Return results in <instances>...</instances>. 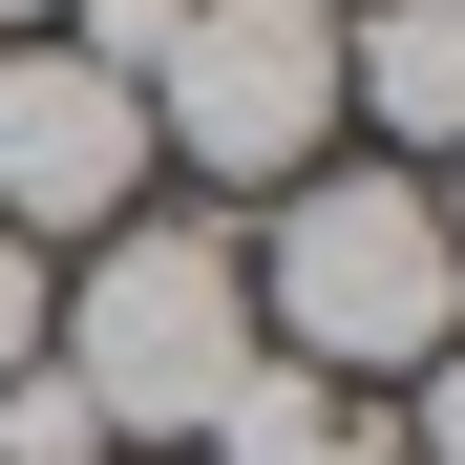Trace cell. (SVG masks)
Here are the masks:
<instances>
[{"label": "cell", "mask_w": 465, "mask_h": 465, "mask_svg": "<svg viewBox=\"0 0 465 465\" xmlns=\"http://www.w3.org/2000/svg\"><path fill=\"white\" fill-rule=\"evenodd\" d=\"M43 296H64V275L22 254V232H0V381H22V360H43Z\"/></svg>", "instance_id": "9"}, {"label": "cell", "mask_w": 465, "mask_h": 465, "mask_svg": "<svg viewBox=\"0 0 465 465\" xmlns=\"http://www.w3.org/2000/svg\"><path fill=\"white\" fill-rule=\"evenodd\" d=\"M43 43H64V64H106V85L148 106V64H170V43H191V0H64V22H43Z\"/></svg>", "instance_id": "6"}, {"label": "cell", "mask_w": 465, "mask_h": 465, "mask_svg": "<svg viewBox=\"0 0 465 465\" xmlns=\"http://www.w3.org/2000/svg\"><path fill=\"white\" fill-rule=\"evenodd\" d=\"M148 212V106L64 43H0V232L22 254H85V232Z\"/></svg>", "instance_id": "4"}, {"label": "cell", "mask_w": 465, "mask_h": 465, "mask_svg": "<svg viewBox=\"0 0 465 465\" xmlns=\"http://www.w3.org/2000/svg\"><path fill=\"white\" fill-rule=\"evenodd\" d=\"M339 148V0H191V43L148 64V170L275 212Z\"/></svg>", "instance_id": "3"}, {"label": "cell", "mask_w": 465, "mask_h": 465, "mask_svg": "<svg viewBox=\"0 0 465 465\" xmlns=\"http://www.w3.org/2000/svg\"><path fill=\"white\" fill-rule=\"evenodd\" d=\"M254 465H402V423H360V402H318L296 444H254Z\"/></svg>", "instance_id": "8"}, {"label": "cell", "mask_w": 465, "mask_h": 465, "mask_svg": "<svg viewBox=\"0 0 465 465\" xmlns=\"http://www.w3.org/2000/svg\"><path fill=\"white\" fill-rule=\"evenodd\" d=\"M43 360L106 402L127 465H191L212 402L254 381V254H232V212H127V232H85V275L43 296Z\"/></svg>", "instance_id": "2"}, {"label": "cell", "mask_w": 465, "mask_h": 465, "mask_svg": "<svg viewBox=\"0 0 465 465\" xmlns=\"http://www.w3.org/2000/svg\"><path fill=\"white\" fill-rule=\"evenodd\" d=\"M339 127H381V170L465 148V0H360L339 22Z\"/></svg>", "instance_id": "5"}, {"label": "cell", "mask_w": 465, "mask_h": 465, "mask_svg": "<svg viewBox=\"0 0 465 465\" xmlns=\"http://www.w3.org/2000/svg\"><path fill=\"white\" fill-rule=\"evenodd\" d=\"M423 191H444V254H465V148H444V170H423Z\"/></svg>", "instance_id": "10"}, {"label": "cell", "mask_w": 465, "mask_h": 465, "mask_svg": "<svg viewBox=\"0 0 465 465\" xmlns=\"http://www.w3.org/2000/svg\"><path fill=\"white\" fill-rule=\"evenodd\" d=\"M43 22H64V0H0V43H43Z\"/></svg>", "instance_id": "11"}, {"label": "cell", "mask_w": 465, "mask_h": 465, "mask_svg": "<svg viewBox=\"0 0 465 465\" xmlns=\"http://www.w3.org/2000/svg\"><path fill=\"white\" fill-rule=\"evenodd\" d=\"M402 465H465V339H444V360L402 381Z\"/></svg>", "instance_id": "7"}, {"label": "cell", "mask_w": 465, "mask_h": 465, "mask_svg": "<svg viewBox=\"0 0 465 465\" xmlns=\"http://www.w3.org/2000/svg\"><path fill=\"white\" fill-rule=\"evenodd\" d=\"M254 254V339L296 381H423L465 339V254H444V191L381 170V148H318V170L275 191V232H232Z\"/></svg>", "instance_id": "1"}]
</instances>
